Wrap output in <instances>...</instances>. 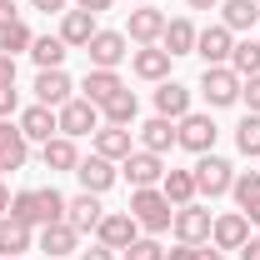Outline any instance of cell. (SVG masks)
<instances>
[{"label":"cell","instance_id":"277c9868","mask_svg":"<svg viewBox=\"0 0 260 260\" xmlns=\"http://www.w3.org/2000/svg\"><path fill=\"white\" fill-rule=\"evenodd\" d=\"M200 90H205L210 105H235V100H240V75H235L230 65H205Z\"/></svg>","mask_w":260,"mask_h":260},{"label":"cell","instance_id":"5b68a950","mask_svg":"<svg viewBox=\"0 0 260 260\" xmlns=\"http://www.w3.org/2000/svg\"><path fill=\"white\" fill-rule=\"evenodd\" d=\"M215 120L210 115H180V125H175V140L185 145V150H195V155H210L215 150Z\"/></svg>","mask_w":260,"mask_h":260},{"label":"cell","instance_id":"d6a6232c","mask_svg":"<svg viewBox=\"0 0 260 260\" xmlns=\"http://www.w3.org/2000/svg\"><path fill=\"white\" fill-rule=\"evenodd\" d=\"M135 110H140V105H135V95H130V90H115V95L100 105V115H105L110 125H130V120H135Z\"/></svg>","mask_w":260,"mask_h":260},{"label":"cell","instance_id":"d6986e66","mask_svg":"<svg viewBox=\"0 0 260 260\" xmlns=\"http://www.w3.org/2000/svg\"><path fill=\"white\" fill-rule=\"evenodd\" d=\"M155 110H160L165 120L190 115V90H185L180 80H160V90H155Z\"/></svg>","mask_w":260,"mask_h":260},{"label":"cell","instance_id":"7dc6e473","mask_svg":"<svg viewBox=\"0 0 260 260\" xmlns=\"http://www.w3.org/2000/svg\"><path fill=\"white\" fill-rule=\"evenodd\" d=\"M185 5H190V10H215L220 0H185Z\"/></svg>","mask_w":260,"mask_h":260},{"label":"cell","instance_id":"cb8c5ba5","mask_svg":"<svg viewBox=\"0 0 260 260\" xmlns=\"http://www.w3.org/2000/svg\"><path fill=\"white\" fill-rule=\"evenodd\" d=\"M30 250V225L15 215H0V260L5 255H25Z\"/></svg>","mask_w":260,"mask_h":260},{"label":"cell","instance_id":"681fc988","mask_svg":"<svg viewBox=\"0 0 260 260\" xmlns=\"http://www.w3.org/2000/svg\"><path fill=\"white\" fill-rule=\"evenodd\" d=\"M195 260H220V250H195Z\"/></svg>","mask_w":260,"mask_h":260},{"label":"cell","instance_id":"e575fe53","mask_svg":"<svg viewBox=\"0 0 260 260\" xmlns=\"http://www.w3.org/2000/svg\"><path fill=\"white\" fill-rule=\"evenodd\" d=\"M235 145H240V155H260V115H245L235 125Z\"/></svg>","mask_w":260,"mask_h":260},{"label":"cell","instance_id":"603a6c76","mask_svg":"<svg viewBox=\"0 0 260 260\" xmlns=\"http://www.w3.org/2000/svg\"><path fill=\"white\" fill-rule=\"evenodd\" d=\"M160 195L175 205V210H180V205H195V195H200V190H195V175H190V170H165Z\"/></svg>","mask_w":260,"mask_h":260},{"label":"cell","instance_id":"f907efd6","mask_svg":"<svg viewBox=\"0 0 260 260\" xmlns=\"http://www.w3.org/2000/svg\"><path fill=\"white\" fill-rule=\"evenodd\" d=\"M5 260H25V255H5Z\"/></svg>","mask_w":260,"mask_h":260},{"label":"cell","instance_id":"1f68e13d","mask_svg":"<svg viewBox=\"0 0 260 260\" xmlns=\"http://www.w3.org/2000/svg\"><path fill=\"white\" fill-rule=\"evenodd\" d=\"M195 35H200V30H195L190 20H165V35H160V40H165L170 55H190V50H195Z\"/></svg>","mask_w":260,"mask_h":260},{"label":"cell","instance_id":"30bf717a","mask_svg":"<svg viewBox=\"0 0 260 260\" xmlns=\"http://www.w3.org/2000/svg\"><path fill=\"white\" fill-rule=\"evenodd\" d=\"M170 225H175V235H180L185 245H200V240L210 235V225H215V220H210V210H200V205H180Z\"/></svg>","mask_w":260,"mask_h":260},{"label":"cell","instance_id":"4dcf8cb0","mask_svg":"<svg viewBox=\"0 0 260 260\" xmlns=\"http://www.w3.org/2000/svg\"><path fill=\"white\" fill-rule=\"evenodd\" d=\"M30 60L40 65V70H60L65 40H60V35H35V40H30Z\"/></svg>","mask_w":260,"mask_h":260},{"label":"cell","instance_id":"74e56055","mask_svg":"<svg viewBox=\"0 0 260 260\" xmlns=\"http://www.w3.org/2000/svg\"><path fill=\"white\" fill-rule=\"evenodd\" d=\"M240 100L250 105V115H260V75H250V80L240 85Z\"/></svg>","mask_w":260,"mask_h":260},{"label":"cell","instance_id":"3957f363","mask_svg":"<svg viewBox=\"0 0 260 260\" xmlns=\"http://www.w3.org/2000/svg\"><path fill=\"white\" fill-rule=\"evenodd\" d=\"M190 175H195V190L210 195V200L235 185V170H230V160H220V155H200V165H195Z\"/></svg>","mask_w":260,"mask_h":260},{"label":"cell","instance_id":"c3c4849f","mask_svg":"<svg viewBox=\"0 0 260 260\" xmlns=\"http://www.w3.org/2000/svg\"><path fill=\"white\" fill-rule=\"evenodd\" d=\"M0 215H10V190L0 185Z\"/></svg>","mask_w":260,"mask_h":260},{"label":"cell","instance_id":"6da1fadb","mask_svg":"<svg viewBox=\"0 0 260 260\" xmlns=\"http://www.w3.org/2000/svg\"><path fill=\"white\" fill-rule=\"evenodd\" d=\"M10 215L25 220V225H55V220H65V195L55 190V185H45V190H20L10 200Z\"/></svg>","mask_w":260,"mask_h":260},{"label":"cell","instance_id":"ba28073f","mask_svg":"<svg viewBox=\"0 0 260 260\" xmlns=\"http://www.w3.org/2000/svg\"><path fill=\"white\" fill-rule=\"evenodd\" d=\"M230 50H235V30H225V25H205L195 35V55H205V65H225Z\"/></svg>","mask_w":260,"mask_h":260},{"label":"cell","instance_id":"5bb4252c","mask_svg":"<svg viewBox=\"0 0 260 260\" xmlns=\"http://www.w3.org/2000/svg\"><path fill=\"white\" fill-rule=\"evenodd\" d=\"M70 90H75V85H70L65 70H40V75H35V95H40V105H50V110H60L65 100H70Z\"/></svg>","mask_w":260,"mask_h":260},{"label":"cell","instance_id":"f35d334b","mask_svg":"<svg viewBox=\"0 0 260 260\" xmlns=\"http://www.w3.org/2000/svg\"><path fill=\"white\" fill-rule=\"evenodd\" d=\"M0 85H15V55L0 50Z\"/></svg>","mask_w":260,"mask_h":260},{"label":"cell","instance_id":"e0dca14e","mask_svg":"<svg viewBox=\"0 0 260 260\" xmlns=\"http://www.w3.org/2000/svg\"><path fill=\"white\" fill-rule=\"evenodd\" d=\"M230 195H235L240 215L260 225V170H245V175H235V185H230Z\"/></svg>","mask_w":260,"mask_h":260},{"label":"cell","instance_id":"7a4b0ae2","mask_svg":"<svg viewBox=\"0 0 260 260\" xmlns=\"http://www.w3.org/2000/svg\"><path fill=\"white\" fill-rule=\"evenodd\" d=\"M130 215H135V225H145V230H165L175 220V205H170L155 185H145V190L130 195Z\"/></svg>","mask_w":260,"mask_h":260},{"label":"cell","instance_id":"83f0119b","mask_svg":"<svg viewBox=\"0 0 260 260\" xmlns=\"http://www.w3.org/2000/svg\"><path fill=\"white\" fill-rule=\"evenodd\" d=\"M75 235H80V230L65 225V220L40 225V250H45V255H70V250H75Z\"/></svg>","mask_w":260,"mask_h":260},{"label":"cell","instance_id":"836d02e7","mask_svg":"<svg viewBox=\"0 0 260 260\" xmlns=\"http://www.w3.org/2000/svg\"><path fill=\"white\" fill-rule=\"evenodd\" d=\"M230 70L235 75H260V40H240L230 50Z\"/></svg>","mask_w":260,"mask_h":260},{"label":"cell","instance_id":"4316f807","mask_svg":"<svg viewBox=\"0 0 260 260\" xmlns=\"http://www.w3.org/2000/svg\"><path fill=\"white\" fill-rule=\"evenodd\" d=\"M260 20V0H225L220 5V25L225 30H250Z\"/></svg>","mask_w":260,"mask_h":260},{"label":"cell","instance_id":"ffe728a7","mask_svg":"<svg viewBox=\"0 0 260 260\" xmlns=\"http://www.w3.org/2000/svg\"><path fill=\"white\" fill-rule=\"evenodd\" d=\"M160 35H165V15H160V10H150V5L130 10V40H140V45H155Z\"/></svg>","mask_w":260,"mask_h":260},{"label":"cell","instance_id":"f6af8a7d","mask_svg":"<svg viewBox=\"0 0 260 260\" xmlns=\"http://www.w3.org/2000/svg\"><path fill=\"white\" fill-rule=\"evenodd\" d=\"M240 260H260V235H255V240H245V245H240Z\"/></svg>","mask_w":260,"mask_h":260},{"label":"cell","instance_id":"ab89813d","mask_svg":"<svg viewBox=\"0 0 260 260\" xmlns=\"http://www.w3.org/2000/svg\"><path fill=\"white\" fill-rule=\"evenodd\" d=\"M15 85H0V120H5V115H10V110H15Z\"/></svg>","mask_w":260,"mask_h":260},{"label":"cell","instance_id":"d4e9b609","mask_svg":"<svg viewBox=\"0 0 260 260\" xmlns=\"http://www.w3.org/2000/svg\"><path fill=\"white\" fill-rule=\"evenodd\" d=\"M20 165H25V135L20 125L0 120V170H20Z\"/></svg>","mask_w":260,"mask_h":260},{"label":"cell","instance_id":"7402d4cb","mask_svg":"<svg viewBox=\"0 0 260 260\" xmlns=\"http://www.w3.org/2000/svg\"><path fill=\"white\" fill-rule=\"evenodd\" d=\"M40 160H45V170H75L80 165V150H75L70 135H50L45 150H40Z\"/></svg>","mask_w":260,"mask_h":260},{"label":"cell","instance_id":"d590c367","mask_svg":"<svg viewBox=\"0 0 260 260\" xmlns=\"http://www.w3.org/2000/svg\"><path fill=\"white\" fill-rule=\"evenodd\" d=\"M30 25H25V20H15V25H5V30H0V50H5V55H15V50H30Z\"/></svg>","mask_w":260,"mask_h":260},{"label":"cell","instance_id":"b9f144b4","mask_svg":"<svg viewBox=\"0 0 260 260\" xmlns=\"http://www.w3.org/2000/svg\"><path fill=\"white\" fill-rule=\"evenodd\" d=\"M195 250H200V245H185V240H180V250H165V260H195Z\"/></svg>","mask_w":260,"mask_h":260},{"label":"cell","instance_id":"ee69618b","mask_svg":"<svg viewBox=\"0 0 260 260\" xmlns=\"http://www.w3.org/2000/svg\"><path fill=\"white\" fill-rule=\"evenodd\" d=\"M30 5H35V10H45V15H55V10L65 15V0H30Z\"/></svg>","mask_w":260,"mask_h":260},{"label":"cell","instance_id":"7bdbcfd3","mask_svg":"<svg viewBox=\"0 0 260 260\" xmlns=\"http://www.w3.org/2000/svg\"><path fill=\"white\" fill-rule=\"evenodd\" d=\"M80 260H115V250H105V245H90V250H80Z\"/></svg>","mask_w":260,"mask_h":260},{"label":"cell","instance_id":"8fae6325","mask_svg":"<svg viewBox=\"0 0 260 260\" xmlns=\"http://www.w3.org/2000/svg\"><path fill=\"white\" fill-rule=\"evenodd\" d=\"M210 240H215V250H240V245L250 240V220H245L240 210H230V215H220V220L210 225Z\"/></svg>","mask_w":260,"mask_h":260},{"label":"cell","instance_id":"f1b7e54d","mask_svg":"<svg viewBox=\"0 0 260 260\" xmlns=\"http://www.w3.org/2000/svg\"><path fill=\"white\" fill-rule=\"evenodd\" d=\"M95 155H105V160H125V155H130V130L125 125L95 130Z\"/></svg>","mask_w":260,"mask_h":260},{"label":"cell","instance_id":"9a60e30c","mask_svg":"<svg viewBox=\"0 0 260 260\" xmlns=\"http://www.w3.org/2000/svg\"><path fill=\"white\" fill-rule=\"evenodd\" d=\"M20 135H25V140H40V145H45L50 135H60L55 110H50V105H30V110L20 115Z\"/></svg>","mask_w":260,"mask_h":260},{"label":"cell","instance_id":"52a82bcc","mask_svg":"<svg viewBox=\"0 0 260 260\" xmlns=\"http://www.w3.org/2000/svg\"><path fill=\"white\" fill-rule=\"evenodd\" d=\"M55 120H60V135H90V130L100 125V105H90V100H65L60 110H55Z\"/></svg>","mask_w":260,"mask_h":260},{"label":"cell","instance_id":"2e32d148","mask_svg":"<svg viewBox=\"0 0 260 260\" xmlns=\"http://www.w3.org/2000/svg\"><path fill=\"white\" fill-rule=\"evenodd\" d=\"M75 175H80V185L90 195H105L110 185H115V165L105 160V155H90V160H80L75 165Z\"/></svg>","mask_w":260,"mask_h":260},{"label":"cell","instance_id":"f546056e","mask_svg":"<svg viewBox=\"0 0 260 260\" xmlns=\"http://www.w3.org/2000/svg\"><path fill=\"white\" fill-rule=\"evenodd\" d=\"M140 140H145V150H150V155H165L170 145H180V140H175V125H170L165 115L145 120V125H140Z\"/></svg>","mask_w":260,"mask_h":260},{"label":"cell","instance_id":"bcb514c9","mask_svg":"<svg viewBox=\"0 0 260 260\" xmlns=\"http://www.w3.org/2000/svg\"><path fill=\"white\" fill-rule=\"evenodd\" d=\"M80 10H90V15H100V10H110V0H75Z\"/></svg>","mask_w":260,"mask_h":260},{"label":"cell","instance_id":"8d00e7d4","mask_svg":"<svg viewBox=\"0 0 260 260\" xmlns=\"http://www.w3.org/2000/svg\"><path fill=\"white\" fill-rule=\"evenodd\" d=\"M125 255L130 260H165V250H160V240H140V235H135L125 245Z\"/></svg>","mask_w":260,"mask_h":260},{"label":"cell","instance_id":"60d3db41","mask_svg":"<svg viewBox=\"0 0 260 260\" xmlns=\"http://www.w3.org/2000/svg\"><path fill=\"white\" fill-rule=\"evenodd\" d=\"M15 20H20V10H15V0H0V30H5V25H15Z\"/></svg>","mask_w":260,"mask_h":260},{"label":"cell","instance_id":"44dd1931","mask_svg":"<svg viewBox=\"0 0 260 260\" xmlns=\"http://www.w3.org/2000/svg\"><path fill=\"white\" fill-rule=\"evenodd\" d=\"M80 90H85L80 100H90V105H105V100L115 95V90H125V85H120V75H115V70H85Z\"/></svg>","mask_w":260,"mask_h":260},{"label":"cell","instance_id":"484cf974","mask_svg":"<svg viewBox=\"0 0 260 260\" xmlns=\"http://www.w3.org/2000/svg\"><path fill=\"white\" fill-rule=\"evenodd\" d=\"M90 35H95V15L90 10H65V20H60V40L65 45H90Z\"/></svg>","mask_w":260,"mask_h":260},{"label":"cell","instance_id":"ac0fdd59","mask_svg":"<svg viewBox=\"0 0 260 260\" xmlns=\"http://www.w3.org/2000/svg\"><path fill=\"white\" fill-rule=\"evenodd\" d=\"M170 60H175V55L160 50V45H145V50H135V55H130V65H135V75H140V80H165V75H170Z\"/></svg>","mask_w":260,"mask_h":260},{"label":"cell","instance_id":"4fadbf2b","mask_svg":"<svg viewBox=\"0 0 260 260\" xmlns=\"http://www.w3.org/2000/svg\"><path fill=\"white\" fill-rule=\"evenodd\" d=\"M125 175H130L135 190H145V185L165 180V165H160V155H150V150H130L125 155Z\"/></svg>","mask_w":260,"mask_h":260},{"label":"cell","instance_id":"8992f818","mask_svg":"<svg viewBox=\"0 0 260 260\" xmlns=\"http://www.w3.org/2000/svg\"><path fill=\"white\" fill-rule=\"evenodd\" d=\"M85 55H90V70H115L130 50H125V35L120 30H95L90 45H85Z\"/></svg>","mask_w":260,"mask_h":260},{"label":"cell","instance_id":"7c38bea8","mask_svg":"<svg viewBox=\"0 0 260 260\" xmlns=\"http://www.w3.org/2000/svg\"><path fill=\"white\" fill-rule=\"evenodd\" d=\"M95 235H100L105 250H125L130 240H135V215H130V210H115V215H105L95 225Z\"/></svg>","mask_w":260,"mask_h":260},{"label":"cell","instance_id":"9c48e42d","mask_svg":"<svg viewBox=\"0 0 260 260\" xmlns=\"http://www.w3.org/2000/svg\"><path fill=\"white\" fill-rule=\"evenodd\" d=\"M100 220H105V205H100V195L80 190L75 200H65V225H75V230H95Z\"/></svg>","mask_w":260,"mask_h":260}]
</instances>
